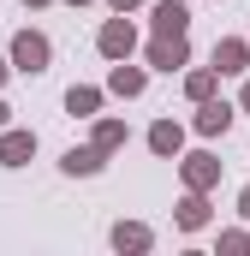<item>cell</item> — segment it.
<instances>
[{
  "instance_id": "8fae6325",
  "label": "cell",
  "mask_w": 250,
  "mask_h": 256,
  "mask_svg": "<svg viewBox=\"0 0 250 256\" xmlns=\"http://www.w3.org/2000/svg\"><path fill=\"white\" fill-rule=\"evenodd\" d=\"M108 84H114V96H137V90H143V72H137V66H114Z\"/></svg>"
},
{
  "instance_id": "6da1fadb",
  "label": "cell",
  "mask_w": 250,
  "mask_h": 256,
  "mask_svg": "<svg viewBox=\"0 0 250 256\" xmlns=\"http://www.w3.org/2000/svg\"><path fill=\"white\" fill-rule=\"evenodd\" d=\"M12 66H18V72H48V36L18 30V36H12Z\"/></svg>"
},
{
  "instance_id": "d6986e66",
  "label": "cell",
  "mask_w": 250,
  "mask_h": 256,
  "mask_svg": "<svg viewBox=\"0 0 250 256\" xmlns=\"http://www.w3.org/2000/svg\"><path fill=\"white\" fill-rule=\"evenodd\" d=\"M0 126H6V102H0Z\"/></svg>"
},
{
  "instance_id": "4fadbf2b",
  "label": "cell",
  "mask_w": 250,
  "mask_h": 256,
  "mask_svg": "<svg viewBox=\"0 0 250 256\" xmlns=\"http://www.w3.org/2000/svg\"><path fill=\"white\" fill-rule=\"evenodd\" d=\"M120 143H125V126H120V120H102V126H96V149H102V155L120 149Z\"/></svg>"
},
{
  "instance_id": "ac0fdd59",
  "label": "cell",
  "mask_w": 250,
  "mask_h": 256,
  "mask_svg": "<svg viewBox=\"0 0 250 256\" xmlns=\"http://www.w3.org/2000/svg\"><path fill=\"white\" fill-rule=\"evenodd\" d=\"M238 208H244V214H250V191H244V196H238Z\"/></svg>"
},
{
  "instance_id": "e0dca14e",
  "label": "cell",
  "mask_w": 250,
  "mask_h": 256,
  "mask_svg": "<svg viewBox=\"0 0 250 256\" xmlns=\"http://www.w3.org/2000/svg\"><path fill=\"white\" fill-rule=\"evenodd\" d=\"M114 6H120V12H131V6H137V0H114Z\"/></svg>"
},
{
  "instance_id": "277c9868",
  "label": "cell",
  "mask_w": 250,
  "mask_h": 256,
  "mask_svg": "<svg viewBox=\"0 0 250 256\" xmlns=\"http://www.w3.org/2000/svg\"><path fill=\"white\" fill-rule=\"evenodd\" d=\"M190 12L179 6V0H167V6H155V36H185Z\"/></svg>"
},
{
  "instance_id": "8992f818",
  "label": "cell",
  "mask_w": 250,
  "mask_h": 256,
  "mask_svg": "<svg viewBox=\"0 0 250 256\" xmlns=\"http://www.w3.org/2000/svg\"><path fill=\"white\" fill-rule=\"evenodd\" d=\"M149 60L161 66V72H173V66H185V36H155V48H149Z\"/></svg>"
},
{
  "instance_id": "5b68a950",
  "label": "cell",
  "mask_w": 250,
  "mask_h": 256,
  "mask_svg": "<svg viewBox=\"0 0 250 256\" xmlns=\"http://www.w3.org/2000/svg\"><path fill=\"white\" fill-rule=\"evenodd\" d=\"M185 179H190V191H208V185L220 179V161H214V155H190V161H185Z\"/></svg>"
},
{
  "instance_id": "5bb4252c",
  "label": "cell",
  "mask_w": 250,
  "mask_h": 256,
  "mask_svg": "<svg viewBox=\"0 0 250 256\" xmlns=\"http://www.w3.org/2000/svg\"><path fill=\"white\" fill-rule=\"evenodd\" d=\"M102 167V149H72L66 155V173H96Z\"/></svg>"
},
{
  "instance_id": "9a60e30c",
  "label": "cell",
  "mask_w": 250,
  "mask_h": 256,
  "mask_svg": "<svg viewBox=\"0 0 250 256\" xmlns=\"http://www.w3.org/2000/svg\"><path fill=\"white\" fill-rule=\"evenodd\" d=\"M185 96H190V102H208V96H214V72H190V78H185Z\"/></svg>"
},
{
  "instance_id": "ffe728a7",
  "label": "cell",
  "mask_w": 250,
  "mask_h": 256,
  "mask_svg": "<svg viewBox=\"0 0 250 256\" xmlns=\"http://www.w3.org/2000/svg\"><path fill=\"white\" fill-rule=\"evenodd\" d=\"M244 108H250V84H244Z\"/></svg>"
},
{
  "instance_id": "52a82bcc",
  "label": "cell",
  "mask_w": 250,
  "mask_h": 256,
  "mask_svg": "<svg viewBox=\"0 0 250 256\" xmlns=\"http://www.w3.org/2000/svg\"><path fill=\"white\" fill-rule=\"evenodd\" d=\"M226 126H232V108H226V102H202V114H196V131H202V137H220Z\"/></svg>"
},
{
  "instance_id": "7402d4cb",
  "label": "cell",
  "mask_w": 250,
  "mask_h": 256,
  "mask_svg": "<svg viewBox=\"0 0 250 256\" xmlns=\"http://www.w3.org/2000/svg\"><path fill=\"white\" fill-rule=\"evenodd\" d=\"M0 78H6V60H0Z\"/></svg>"
},
{
  "instance_id": "3957f363",
  "label": "cell",
  "mask_w": 250,
  "mask_h": 256,
  "mask_svg": "<svg viewBox=\"0 0 250 256\" xmlns=\"http://www.w3.org/2000/svg\"><path fill=\"white\" fill-rule=\"evenodd\" d=\"M30 155H36V131H6L0 137V161L6 167H24Z\"/></svg>"
},
{
  "instance_id": "7a4b0ae2",
  "label": "cell",
  "mask_w": 250,
  "mask_h": 256,
  "mask_svg": "<svg viewBox=\"0 0 250 256\" xmlns=\"http://www.w3.org/2000/svg\"><path fill=\"white\" fill-rule=\"evenodd\" d=\"M131 42H137V30H131L125 18H108V24H102V54H108V60H125Z\"/></svg>"
},
{
  "instance_id": "30bf717a",
  "label": "cell",
  "mask_w": 250,
  "mask_h": 256,
  "mask_svg": "<svg viewBox=\"0 0 250 256\" xmlns=\"http://www.w3.org/2000/svg\"><path fill=\"white\" fill-rule=\"evenodd\" d=\"M214 72H244V42H220L214 48Z\"/></svg>"
},
{
  "instance_id": "44dd1931",
  "label": "cell",
  "mask_w": 250,
  "mask_h": 256,
  "mask_svg": "<svg viewBox=\"0 0 250 256\" xmlns=\"http://www.w3.org/2000/svg\"><path fill=\"white\" fill-rule=\"evenodd\" d=\"M24 6H42V0H24Z\"/></svg>"
},
{
  "instance_id": "603a6c76",
  "label": "cell",
  "mask_w": 250,
  "mask_h": 256,
  "mask_svg": "<svg viewBox=\"0 0 250 256\" xmlns=\"http://www.w3.org/2000/svg\"><path fill=\"white\" fill-rule=\"evenodd\" d=\"M72 6H84V0H72Z\"/></svg>"
},
{
  "instance_id": "ba28073f",
  "label": "cell",
  "mask_w": 250,
  "mask_h": 256,
  "mask_svg": "<svg viewBox=\"0 0 250 256\" xmlns=\"http://www.w3.org/2000/svg\"><path fill=\"white\" fill-rule=\"evenodd\" d=\"M179 143H185V131L173 126V120H161V126L149 131V149H155V155H179Z\"/></svg>"
},
{
  "instance_id": "7c38bea8",
  "label": "cell",
  "mask_w": 250,
  "mask_h": 256,
  "mask_svg": "<svg viewBox=\"0 0 250 256\" xmlns=\"http://www.w3.org/2000/svg\"><path fill=\"white\" fill-rule=\"evenodd\" d=\"M114 244H120V250H149V232H143V226H114Z\"/></svg>"
},
{
  "instance_id": "2e32d148",
  "label": "cell",
  "mask_w": 250,
  "mask_h": 256,
  "mask_svg": "<svg viewBox=\"0 0 250 256\" xmlns=\"http://www.w3.org/2000/svg\"><path fill=\"white\" fill-rule=\"evenodd\" d=\"M96 102H102L96 90H72V96H66V108H72V114H96Z\"/></svg>"
},
{
  "instance_id": "9c48e42d",
  "label": "cell",
  "mask_w": 250,
  "mask_h": 256,
  "mask_svg": "<svg viewBox=\"0 0 250 256\" xmlns=\"http://www.w3.org/2000/svg\"><path fill=\"white\" fill-rule=\"evenodd\" d=\"M202 220H208V202H202V191H190L185 202H179V226H185V232H196Z\"/></svg>"
}]
</instances>
